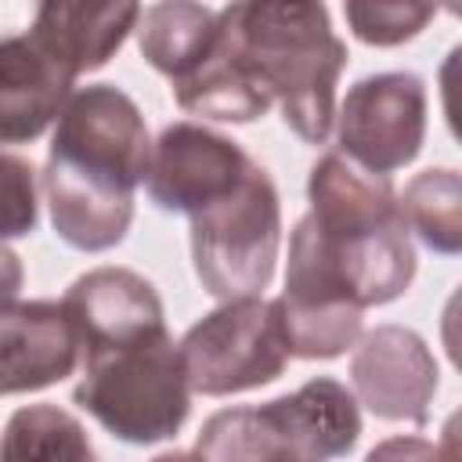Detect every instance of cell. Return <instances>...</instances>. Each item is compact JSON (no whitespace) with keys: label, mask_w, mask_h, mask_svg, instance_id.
Masks as SVG:
<instances>
[{"label":"cell","mask_w":462,"mask_h":462,"mask_svg":"<svg viewBox=\"0 0 462 462\" xmlns=\"http://www.w3.org/2000/svg\"><path fill=\"white\" fill-rule=\"evenodd\" d=\"M433 14H437L433 4H415V0H390V4L350 0V4H343V18H346L350 32L368 47H397L404 40H415L430 25Z\"/></svg>","instance_id":"cell-21"},{"label":"cell","mask_w":462,"mask_h":462,"mask_svg":"<svg viewBox=\"0 0 462 462\" xmlns=\"http://www.w3.org/2000/svg\"><path fill=\"white\" fill-rule=\"evenodd\" d=\"M170 87H173V101L188 116H202L217 123H253L271 108L267 90L242 58L231 7L217 11L213 40L195 58V65L184 76H177Z\"/></svg>","instance_id":"cell-13"},{"label":"cell","mask_w":462,"mask_h":462,"mask_svg":"<svg viewBox=\"0 0 462 462\" xmlns=\"http://www.w3.org/2000/svg\"><path fill=\"white\" fill-rule=\"evenodd\" d=\"M253 162L238 141L202 123H170L152 141L144 188L159 209L191 217L235 191Z\"/></svg>","instance_id":"cell-8"},{"label":"cell","mask_w":462,"mask_h":462,"mask_svg":"<svg viewBox=\"0 0 462 462\" xmlns=\"http://www.w3.org/2000/svg\"><path fill=\"white\" fill-rule=\"evenodd\" d=\"M36 170L29 159L0 148V245L7 238H25L40 224Z\"/></svg>","instance_id":"cell-22"},{"label":"cell","mask_w":462,"mask_h":462,"mask_svg":"<svg viewBox=\"0 0 462 462\" xmlns=\"http://www.w3.org/2000/svg\"><path fill=\"white\" fill-rule=\"evenodd\" d=\"M79 339L54 300H14L0 307V397L32 393L69 379Z\"/></svg>","instance_id":"cell-11"},{"label":"cell","mask_w":462,"mask_h":462,"mask_svg":"<svg viewBox=\"0 0 462 462\" xmlns=\"http://www.w3.org/2000/svg\"><path fill=\"white\" fill-rule=\"evenodd\" d=\"M137 18H141V4H130V0H119V4L51 0L36 7L29 32L40 36L72 76H83L108 65V58L137 29Z\"/></svg>","instance_id":"cell-15"},{"label":"cell","mask_w":462,"mask_h":462,"mask_svg":"<svg viewBox=\"0 0 462 462\" xmlns=\"http://www.w3.org/2000/svg\"><path fill=\"white\" fill-rule=\"evenodd\" d=\"M58 303L79 339V357L166 328L155 285L130 267H94L79 274Z\"/></svg>","instance_id":"cell-10"},{"label":"cell","mask_w":462,"mask_h":462,"mask_svg":"<svg viewBox=\"0 0 462 462\" xmlns=\"http://www.w3.org/2000/svg\"><path fill=\"white\" fill-rule=\"evenodd\" d=\"M365 462H458L455 422H448V433L440 444L426 437H386L365 455Z\"/></svg>","instance_id":"cell-23"},{"label":"cell","mask_w":462,"mask_h":462,"mask_svg":"<svg viewBox=\"0 0 462 462\" xmlns=\"http://www.w3.org/2000/svg\"><path fill=\"white\" fill-rule=\"evenodd\" d=\"M307 199L310 213L296 220L289 238V296L365 310L408 292L419 260L390 177L325 152L310 166Z\"/></svg>","instance_id":"cell-1"},{"label":"cell","mask_w":462,"mask_h":462,"mask_svg":"<svg viewBox=\"0 0 462 462\" xmlns=\"http://www.w3.org/2000/svg\"><path fill=\"white\" fill-rule=\"evenodd\" d=\"M188 390L227 397L274 383L289 365L278 307L263 296H242L202 314L177 343Z\"/></svg>","instance_id":"cell-5"},{"label":"cell","mask_w":462,"mask_h":462,"mask_svg":"<svg viewBox=\"0 0 462 462\" xmlns=\"http://www.w3.org/2000/svg\"><path fill=\"white\" fill-rule=\"evenodd\" d=\"M25 285V267H22V256L7 245H0V307L14 303L18 292Z\"/></svg>","instance_id":"cell-24"},{"label":"cell","mask_w":462,"mask_h":462,"mask_svg":"<svg viewBox=\"0 0 462 462\" xmlns=\"http://www.w3.org/2000/svg\"><path fill=\"white\" fill-rule=\"evenodd\" d=\"M350 383L357 404H365L375 419L422 426L430 419L440 372L433 350L415 328L375 325L354 343Z\"/></svg>","instance_id":"cell-9"},{"label":"cell","mask_w":462,"mask_h":462,"mask_svg":"<svg viewBox=\"0 0 462 462\" xmlns=\"http://www.w3.org/2000/svg\"><path fill=\"white\" fill-rule=\"evenodd\" d=\"M282 202L271 173L253 162L235 191L191 213V263L202 289L227 303L260 296L278 263Z\"/></svg>","instance_id":"cell-4"},{"label":"cell","mask_w":462,"mask_h":462,"mask_svg":"<svg viewBox=\"0 0 462 462\" xmlns=\"http://www.w3.org/2000/svg\"><path fill=\"white\" fill-rule=\"evenodd\" d=\"M0 462H97L83 422L58 404L18 408L0 433Z\"/></svg>","instance_id":"cell-18"},{"label":"cell","mask_w":462,"mask_h":462,"mask_svg":"<svg viewBox=\"0 0 462 462\" xmlns=\"http://www.w3.org/2000/svg\"><path fill=\"white\" fill-rule=\"evenodd\" d=\"M83 375L72 401L94 415L116 440L159 444L180 433L191 411V390L173 336H155L94 350L79 357Z\"/></svg>","instance_id":"cell-3"},{"label":"cell","mask_w":462,"mask_h":462,"mask_svg":"<svg viewBox=\"0 0 462 462\" xmlns=\"http://www.w3.org/2000/svg\"><path fill=\"white\" fill-rule=\"evenodd\" d=\"M40 188L51 209L54 235L79 253H105L119 245L134 220V195L83 180L58 166H43Z\"/></svg>","instance_id":"cell-16"},{"label":"cell","mask_w":462,"mask_h":462,"mask_svg":"<svg viewBox=\"0 0 462 462\" xmlns=\"http://www.w3.org/2000/svg\"><path fill=\"white\" fill-rule=\"evenodd\" d=\"M401 217L419 242L440 256L462 249V177L451 166H430L415 173L397 195Z\"/></svg>","instance_id":"cell-19"},{"label":"cell","mask_w":462,"mask_h":462,"mask_svg":"<svg viewBox=\"0 0 462 462\" xmlns=\"http://www.w3.org/2000/svg\"><path fill=\"white\" fill-rule=\"evenodd\" d=\"M213 29H217L213 7L188 4V0H166V4L141 7L134 32H137L141 58L173 83L206 51V43L213 40Z\"/></svg>","instance_id":"cell-17"},{"label":"cell","mask_w":462,"mask_h":462,"mask_svg":"<svg viewBox=\"0 0 462 462\" xmlns=\"http://www.w3.org/2000/svg\"><path fill=\"white\" fill-rule=\"evenodd\" d=\"M76 76L32 32L0 36V144H29L58 123Z\"/></svg>","instance_id":"cell-12"},{"label":"cell","mask_w":462,"mask_h":462,"mask_svg":"<svg viewBox=\"0 0 462 462\" xmlns=\"http://www.w3.org/2000/svg\"><path fill=\"white\" fill-rule=\"evenodd\" d=\"M152 462H202L195 451H162V455H155Z\"/></svg>","instance_id":"cell-25"},{"label":"cell","mask_w":462,"mask_h":462,"mask_svg":"<svg viewBox=\"0 0 462 462\" xmlns=\"http://www.w3.org/2000/svg\"><path fill=\"white\" fill-rule=\"evenodd\" d=\"M300 462H332L354 451L361 437L357 397L332 375H314L300 390L263 404Z\"/></svg>","instance_id":"cell-14"},{"label":"cell","mask_w":462,"mask_h":462,"mask_svg":"<svg viewBox=\"0 0 462 462\" xmlns=\"http://www.w3.org/2000/svg\"><path fill=\"white\" fill-rule=\"evenodd\" d=\"M339 155L365 173L404 170L426 141V83L415 72H375L357 79L336 112Z\"/></svg>","instance_id":"cell-7"},{"label":"cell","mask_w":462,"mask_h":462,"mask_svg":"<svg viewBox=\"0 0 462 462\" xmlns=\"http://www.w3.org/2000/svg\"><path fill=\"white\" fill-rule=\"evenodd\" d=\"M152 137L137 101L116 83H87L65 101L47 162L83 180L134 195L144 184Z\"/></svg>","instance_id":"cell-6"},{"label":"cell","mask_w":462,"mask_h":462,"mask_svg":"<svg viewBox=\"0 0 462 462\" xmlns=\"http://www.w3.org/2000/svg\"><path fill=\"white\" fill-rule=\"evenodd\" d=\"M227 7L242 58L271 105L282 108L285 126L307 144H325L336 119V83L350 58L328 22V7L307 0Z\"/></svg>","instance_id":"cell-2"},{"label":"cell","mask_w":462,"mask_h":462,"mask_svg":"<svg viewBox=\"0 0 462 462\" xmlns=\"http://www.w3.org/2000/svg\"><path fill=\"white\" fill-rule=\"evenodd\" d=\"M202 462H300L263 404L213 411L195 440Z\"/></svg>","instance_id":"cell-20"}]
</instances>
